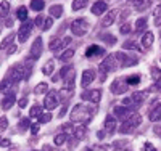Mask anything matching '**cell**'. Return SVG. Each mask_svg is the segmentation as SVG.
I'll use <instances>...</instances> for the list:
<instances>
[{
    "instance_id": "cell-14",
    "label": "cell",
    "mask_w": 161,
    "mask_h": 151,
    "mask_svg": "<svg viewBox=\"0 0 161 151\" xmlns=\"http://www.w3.org/2000/svg\"><path fill=\"white\" fill-rule=\"evenodd\" d=\"M129 98H130V103H134V105H140V103L145 101L147 93H145V92H134Z\"/></svg>"
},
{
    "instance_id": "cell-24",
    "label": "cell",
    "mask_w": 161,
    "mask_h": 151,
    "mask_svg": "<svg viewBox=\"0 0 161 151\" xmlns=\"http://www.w3.org/2000/svg\"><path fill=\"white\" fill-rule=\"evenodd\" d=\"M40 114H42V106H40V105H34L31 108V111H29V117H37Z\"/></svg>"
},
{
    "instance_id": "cell-40",
    "label": "cell",
    "mask_w": 161,
    "mask_h": 151,
    "mask_svg": "<svg viewBox=\"0 0 161 151\" xmlns=\"http://www.w3.org/2000/svg\"><path fill=\"white\" fill-rule=\"evenodd\" d=\"M155 15H156V21H155V23H156V26H159V24H161V7L156 8Z\"/></svg>"
},
{
    "instance_id": "cell-50",
    "label": "cell",
    "mask_w": 161,
    "mask_h": 151,
    "mask_svg": "<svg viewBox=\"0 0 161 151\" xmlns=\"http://www.w3.org/2000/svg\"><path fill=\"white\" fill-rule=\"evenodd\" d=\"M42 151H55V149H52V146H48V145H45V146L42 148Z\"/></svg>"
},
{
    "instance_id": "cell-42",
    "label": "cell",
    "mask_w": 161,
    "mask_h": 151,
    "mask_svg": "<svg viewBox=\"0 0 161 151\" xmlns=\"http://www.w3.org/2000/svg\"><path fill=\"white\" fill-rule=\"evenodd\" d=\"M29 126V119H24V121H21V124H19V129L21 130H26V127Z\"/></svg>"
},
{
    "instance_id": "cell-38",
    "label": "cell",
    "mask_w": 161,
    "mask_h": 151,
    "mask_svg": "<svg viewBox=\"0 0 161 151\" xmlns=\"http://www.w3.org/2000/svg\"><path fill=\"white\" fill-rule=\"evenodd\" d=\"M124 48H129V50H136V51H139L140 48L136 45V44H134V42H126L124 44Z\"/></svg>"
},
{
    "instance_id": "cell-8",
    "label": "cell",
    "mask_w": 161,
    "mask_h": 151,
    "mask_svg": "<svg viewBox=\"0 0 161 151\" xmlns=\"http://www.w3.org/2000/svg\"><path fill=\"white\" fill-rule=\"evenodd\" d=\"M16 101V97H15V92H10V93H7L5 97H3V100H2V109L3 111H8V109L13 106V103Z\"/></svg>"
},
{
    "instance_id": "cell-22",
    "label": "cell",
    "mask_w": 161,
    "mask_h": 151,
    "mask_svg": "<svg viewBox=\"0 0 161 151\" xmlns=\"http://www.w3.org/2000/svg\"><path fill=\"white\" fill-rule=\"evenodd\" d=\"M10 11V3L8 2H2L0 3V18H7Z\"/></svg>"
},
{
    "instance_id": "cell-51",
    "label": "cell",
    "mask_w": 161,
    "mask_h": 151,
    "mask_svg": "<svg viewBox=\"0 0 161 151\" xmlns=\"http://www.w3.org/2000/svg\"><path fill=\"white\" fill-rule=\"evenodd\" d=\"M155 133H156V135H161V126H159V127H158V126L155 127Z\"/></svg>"
},
{
    "instance_id": "cell-11",
    "label": "cell",
    "mask_w": 161,
    "mask_h": 151,
    "mask_svg": "<svg viewBox=\"0 0 161 151\" xmlns=\"http://www.w3.org/2000/svg\"><path fill=\"white\" fill-rule=\"evenodd\" d=\"M95 79V71H92V69H86L82 73V79H80V85L82 87H87L90 82Z\"/></svg>"
},
{
    "instance_id": "cell-41",
    "label": "cell",
    "mask_w": 161,
    "mask_h": 151,
    "mask_svg": "<svg viewBox=\"0 0 161 151\" xmlns=\"http://www.w3.org/2000/svg\"><path fill=\"white\" fill-rule=\"evenodd\" d=\"M150 90H152V92H158V90H161V79H158V80H156V84H155V85H152V87H150Z\"/></svg>"
},
{
    "instance_id": "cell-30",
    "label": "cell",
    "mask_w": 161,
    "mask_h": 151,
    "mask_svg": "<svg viewBox=\"0 0 161 151\" xmlns=\"http://www.w3.org/2000/svg\"><path fill=\"white\" fill-rule=\"evenodd\" d=\"M53 67H55V64H53V61L50 60V61H47V64L44 66L42 73H44L45 76H50V74H52V71H53Z\"/></svg>"
},
{
    "instance_id": "cell-13",
    "label": "cell",
    "mask_w": 161,
    "mask_h": 151,
    "mask_svg": "<svg viewBox=\"0 0 161 151\" xmlns=\"http://www.w3.org/2000/svg\"><path fill=\"white\" fill-rule=\"evenodd\" d=\"M127 82H119V80H114L113 85H111V92L113 93H124L127 90Z\"/></svg>"
},
{
    "instance_id": "cell-21",
    "label": "cell",
    "mask_w": 161,
    "mask_h": 151,
    "mask_svg": "<svg viewBox=\"0 0 161 151\" xmlns=\"http://www.w3.org/2000/svg\"><path fill=\"white\" fill-rule=\"evenodd\" d=\"M61 13H63V7H61V5H53V7H50V15H52V16L60 18Z\"/></svg>"
},
{
    "instance_id": "cell-2",
    "label": "cell",
    "mask_w": 161,
    "mask_h": 151,
    "mask_svg": "<svg viewBox=\"0 0 161 151\" xmlns=\"http://www.w3.org/2000/svg\"><path fill=\"white\" fill-rule=\"evenodd\" d=\"M118 67V63H116V57L110 55L108 58H105L103 63L100 64V80H105V76L108 74L110 71H114Z\"/></svg>"
},
{
    "instance_id": "cell-29",
    "label": "cell",
    "mask_w": 161,
    "mask_h": 151,
    "mask_svg": "<svg viewBox=\"0 0 161 151\" xmlns=\"http://www.w3.org/2000/svg\"><path fill=\"white\" fill-rule=\"evenodd\" d=\"M87 2L89 0H74L73 2V10H80V8L87 7Z\"/></svg>"
},
{
    "instance_id": "cell-45",
    "label": "cell",
    "mask_w": 161,
    "mask_h": 151,
    "mask_svg": "<svg viewBox=\"0 0 161 151\" xmlns=\"http://www.w3.org/2000/svg\"><path fill=\"white\" fill-rule=\"evenodd\" d=\"M18 105H19V108H26V105H28V98H21Z\"/></svg>"
},
{
    "instance_id": "cell-15",
    "label": "cell",
    "mask_w": 161,
    "mask_h": 151,
    "mask_svg": "<svg viewBox=\"0 0 161 151\" xmlns=\"http://www.w3.org/2000/svg\"><path fill=\"white\" fill-rule=\"evenodd\" d=\"M105 10H106V2H103V0H98V2H95L93 7H92V13L97 15V16H100L102 13H105Z\"/></svg>"
},
{
    "instance_id": "cell-48",
    "label": "cell",
    "mask_w": 161,
    "mask_h": 151,
    "mask_svg": "<svg viewBox=\"0 0 161 151\" xmlns=\"http://www.w3.org/2000/svg\"><path fill=\"white\" fill-rule=\"evenodd\" d=\"M31 132L36 135V133L39 132V124H34V126H31Z\"/></svg>"
},
{
    "instance_id": "cell-46",
    "label": "cell",
    "mask_w": 161,
    "mask_h": 151,
    "mask_svg": "<svg viewBox=\"0 0 161 151\" xmlns=\"http://www.w3.org/2000/svg\"><path fill=\"white\" fill-rule=\"evenodd\" d=\"M36 24L42 27V24H44V18H42V16H37V18H36Z\"/></svg>"
},
{
    "instance_id": "cell-37",
    "label": "cell",
    "mask_w": 161,
    "mask_h": 151,
    "mask_svg": "<svg viewBox=\"0 0 161 151\" xmlns=\"http://www.w3.org/2000/svg\"><path fill=\"white\" fill-rule=\"evenodd\" d=\"M52 24H53V19H52V18H47V19L44 21V26H42V29H44V31H48L50 27H52Z\"/></svg>"
},
{
    "instance_id": "cell-4",
    "label": "cell",
    "mask_w": 161,
    "mask_h": 151,
    "mask_svg": "<svg viewBox=\"0 0 161 151\" xmlns=\"http://www.w3.org/2000/svg\"><path fill=\"white\" fill-rule=\"evenodd\" d=\"M71 31H73L74 35L80 37V35H84L89 31V24H87L86 19H76V21L71 23Z\"/></svg>"
},
{
    "instance_id": "cell-39",
    "label": "cell",
    "mask_w": 161,
    "mask_h": 151,
    "mask_svg": "<svg viewBox=\"0 0 161 151\" xmlns=\"http://www.w3.org/2000/svg\"><path fill=\"white\" fill-rule=\"evenodd\" d=\"M50 119H52V114L50 113H45V114H40V122H50Z\"/></svg>"
},
{
    "instance_id": "cell-1",
    "label": "cell",
    "mask_w": 161,
    "mask_h": 151,
    "mask_svg": "<svg viewBox=\"0 0 161 151\" xmlns=\"http://www.w3.org/2000/svg\"><path fill=\"white\" fill-rule=\"evenodd\" d=\"M93 113H95V109L87 108L86 105H77V106H74L73 113H71V121H74V122H82V124H87V122L92 119Z\"/></svg>"
},
{
    "instance_id": "cell-3",
    "label": "cell",
    "mask_w": 161,
    "mask_h": 151,
    "mask_svg": "<svg viewBox=\"0 0 161 151\" xmlns=\"http://www.w3.org/2000/svg\"><path fill=\"white\" fill-rule=\"evenodd\" d=\"M58 103H60V95H58V92L52 90V92L47 93V97H45L44 108L48 109V111H52V109H55V108L58 106Z\"/></svg>"
},
{
    "instance_id": "cell-25",
    "label": "cell",
    "mask_w": 161,
    "mask_h": 151,
    "mask_svg": "<svg viewBox=\"0 0 161 151\" xmlns=\"http://www.w3.org/2000/svg\"><path fill=\"white\" fill-rule=\"evenodd\" d=\"M134 129H136L134 126L127 124V122H123V124H121V127H119V132H121V133H132Z\"/></svg>"
},
{
    "instance_id": "cell-5",
    "label": "cell",
    "mask_w": 161,
    "mask_h": 151,
    "mask_svg": "<svg viewBox=\"0 0 161 151\" xmlns=\"http://www.w3.org/2000/svg\"><path fill=\"white\" fill-rule=\"evenodd\" d=\"M32 27H34V23L32 21H24V24L18 29V39L19 42H26L29 39L31 32H32Z\"/></svg>"
},
{
    "instance_id": "cell-16",
    "label": "cell",
    "mask_w": 161,
    "mask_h": 151,
    "mask_svg": "<svg viewBox=\"0 0 161 151\" xmlns=\"http://www.w3.org/2000/svg\"><path fill=\"white\" fill-rule=\"evenodd\" d=\"M13 85H15V82H13L10 77H7L2 84H0V92H2L3 95H7V93H10V92H13Z\"/></svg>"
},
{
    "instance_id": "cell-7",
    "label": "cell",
    "mask_w": 161,
    "mask_h": 151,
    "mask_svg": "<svg viewBox=\"0 0 161 151\" xmlns=\"http://www.w3.org/2000/svg\"><path fill=\"white\" fill-rule=\"evenodd\" d=\"M100 98H102V92L100 90H90V92H84L80 95V100H90L92 103H100Z\"/></svg>"
},
{
    "instance_id": "cell-31",
    "label": "cell",
    "mask_w": 161,
    "mask_h": 151,
    "mask_svg": "<svg viewBox=\"0 0 161 151\" xmlns=\"http://www.w3.org/2000/svg\"><path fill=\"white\" fill-rule=\"evenodd\" d=\"M66 138H68V135H66V133H58V135H55V145L61 146V145L66 142Z\"/></svg>"
},
{
    "instance_id": "cell-35",
    "label": "cell",
    "mask_w": 161,
    "mask_h": 151,
    "mask_svg": "<svg viewBox=\"0 0 161 151\" xmlns=\"http://www.w3.org/2000/svg\"><path fill=\"white\" fill-rule=\"evenodd\" d=\"M145 24H147V19H145V18H140V19L136 23V29H137V31H142Z\"/></svg>"
},
{
    "instance_id": "cell-18",
    "label": "cell",
    "mask_w": 161,
    "mask_h": 151,
    "mask_svg": "<svg viewBox=\"0 0 161 151\" xmlns=\"http://www.w3.org/2000/svg\"><path fill=\"white\" fill-rule=\"evenodd\" d=\"M152 122H156V121H159L161 119V105H158V108H155L153 111L150 113V117H148Z\"/></svg>"
},
{
    "instance_id": "cell-27",
    "label": "cell",
    "mask_w": 161,
    "mask_h": 151,
    "mask_svg": "<svg viewBox=\"0 0 161 151\" xmlns=\"http://www.w3.org/2000/svg\"><path fill=\"white\" fill-rule=\"evenodd\" d=\"M73 57H74V50L69 48V50H64V51L60 55V60H61V61H68V60H71Z\"/></svg>"
},
{
    "instance_id": "cell-10",
    "label": "cell",
    "mask_w": 161,
    "mask_h": 151,
    "mask_svg": "<svg viewBox=\"0 0 161 151\" xmlns=\"http://www.w3.org/2000/svg\"><path fill=\"white\" fill-rule=\"evenodd\" d=\"M132 111H130V109L127 108V106H116L114 108V116L116 117H119V119H123V121H126L127 117H129V114H130Z\"/></svg>"
},
{
    "instance_id": "cell-44",
    "label": "cell",
    "mask_w": 161,
    "mask_h": 151,
    "mask_svg": "<svg viewBox=\"0 0 161 151\" xmlns=\"http://www.w3.org/2000/svg\"><path fill=\"white\" fill-rule=\"evenodd\" d=\"M0 146H11V142H10L8 138H5V140H0Z\"/></svg>"
},
{
    "instance_id": "cell-9",
    "label": "cell",
    "mask_w": 161,
    "mask_h": 151,
    "mask_svg": "<svg viewBox=\"0 0 161 151\" xmlns=\"http://www.w3.org/2000/svg\"><path fill=\"white\" fill-rule=\"evenodd\" d=\"M116 129H118L116 116H106V119H105V130L108 132V133H113Z\"/></svg>"
},
{
    "instance_id": "cell-23",
    "label": "cell",
    "mask_w": 161,
    "mask_h": 151,
    "mask_svg": "<svg viewBox=\"0 0 161 151\" xmlns=\"http://www.w3.org/2000/svg\"><path fill=\"white\" fill-rule=\"evenodd\" d=\"M114 18H116V11H110L108 13V16H105V19L102 21V24L106 27V26H111V23L114 21Z\"/></svg>"
},
{
    "instance_id": "cell-47",
    "label": "cell",
    "mask_w": 161,
    "mask_h": 151,
    "mask_svg": "<svg viewBox=\"0 0 161 151\" xmlns=\"http://www.w3.org/2000/svg\"><path fill=\"white\" fill-rule=\"evenodd\" d=\"M129 31H130V27H129V26H127V24H124V26H123V27H121V32H123V34H127V32H129Z\"/></svg>"
},
{
    "instance_id": "cell-28",
    "label": "cell",
    "mask_w": 161,
    "mask_h": 151,
    "mask_svg": "<svg viewBox=\"0 0 161 151\" xmlns=\"http://www.w3.org/2000/svg\"><path fill=\"white\" fill-rule=\"evenodd\" d=\"M13 39H15V34H10V35H7L5 37V40H2V44H0V50H5L11 42H13Z\"/></svg>"
},
{
    "instance_id": "cell-12",
    "label": "cell",
    "mask_w": 161,
    "mask_h": 151,
    "mask_svg": "<svg viewBox=\"0 0 161 151\" xmlns=\"http://www.w3.org/2000/svg\"><path fill=\"white\" fill-rule=\"evenodd\" d=\"M105 53V48H102V47H98V45H90L87 50H86V57L87 58H95V57H98V55H103Z\"/></svg>"
},
{
    "instance_id": "cell-20",
    "label": "cell",
    "mask_w": 161,
    "mask_h": 151,
    "mask_svg": "<svg viewBox=\"0 0 161 151\" xmlns=\"http://www.w3.org/2000/svg\"><path fill=\"white\" fill-rule=\"evenodd\" d=\"M152 44H153V34H152V32H147V34L142 37V45H143L145 48H148Z\"/></svg>"
},
{
    "instance_id": "cell-43",
    "label": "cell",
    "mask_w": 161,
    "mask_h": 151,
    "mask_svg": "<svg viewBox=\"0 0 161 151\" xmlns=\"http://www.w3.org/2000/svg\"><path fill=\"white\" fill-rule=\"evenodd\" d=\"M143 151H156V148H155L152 143H145V146H143Z\"/></svg>"
},
{
    "instance_id": "cell-17",
    "label": "cell",
    "mask_w": 161,
    "mask_h": 151,
    "mask_svg": "<svg viewBox=\"0 0 161 151\" xmlns=\"http://www.w3.org/2000/svg\"><path fill=\"white\" fill-rule=\"evenodd\" d=\"M16 18L19 21H28V8L26 7H19L16 11Z\"/></svg>"
},
{
    "instance_id": "cell-33",
    "label": "cell",
    "mask_w": 161,
    "mask_h": 151,
    "mask_svg": "<svg viewBox=\"0 0 161 151\" xmlns=\"http://www.w3.org/2000/svg\"><path fill=\"white\" fill-rule=\"evenodd\" d=\"M47 90H48V85L45 84V82H42V84H39V85L36 87V90H34V92L39 95V93H45Z\"/></svg>"
},
{
    "instance_id": "cell-19",
    "label": "cell",
    "mask_w": 161,
    "mask_h": 151,
    "mask_svg": "<svg viewBox=\"0 0 161 151\" xmlns=\"http://www.w3.org/2000/svg\"><path fill=\"white\" fill-rule=\"evenodd\" d=\"M86 126H79V127H76L74 129V138L76 140H80V138H84L86 137Z\"/></svg>"
},
{
    "instance_id": "cell-6",
    "label": "cell",
    "mask_w": 161,
    "mask_h": 151,
    "mask_svg": "<svg viewBox=\"0 0 161 151\" xmlns=\"http://www.w3.org/2000/svg\"><path fill=\"white\" fill-rule=\"evenodd\" d=\"M42 48H44V44H42V37H37L32 45H31V50H29V55H31V58L36 61L40 58V55H42Z\"/></svg>"
},
{
    "instance_id": "cell-36",
    "label": "cell",
    "mask_w": 161,
    "mask_h": 151,
    "mask_svg": "<svg viewBox=\"0 0 161 151\" xmlns=\"http://www.w3.org/2000/svg\"><path fill=\"white\" fill-rule=\"evenodd\" d=\"M152 76H153L155 80L161 79V69H158V67H152Z\"/></svg>"
},
{
    "instance_id": "cell-52",
    "label": "cell",
    "mask_w": 161,
    "mask_h": 151,
    "mask_svg": "<svg viewBox=\"0 0 161 151\" xmlns=\"http://www.w3.org/2000/svg\"><path fill=\"white\" fill-rule=\"evenodd\" d=\"M0 140H2V138H0Z\"/></svg>"
},
{
    "instance_id": "cell-32",
    "label": "cell",
    "mask_w": 161,
    "mask_h": 151,
    "mask_svg": "<svg viewBox=\"0 0 161 151\" xmlns=\"http://www.w3.org/2000/svg\"><path fill=\"white\" fill-rule=\"evenodd\" d=\"M126 82H127V85H137L140 82V76H129Z\"/></svg>"
},
{
    "instance_id": "cell-49",
    "label": "cell",
    "mask_w": 161,
    "mask_h": 151,
    "mask_svg": "<svg viewBox=\"0 0 161 151\" xmlns=\"http://www.w3.org/2000/svg\"><path fill=\"white\" fill-rule=\"evenodd\" d=\"M15 50H16V47H15V45H11V47L8 48V51H7V53H8V55H11V53H15Z\"/></svg>"
},
{
    "instance_id": "cell-34",
    "label": "cell",
    "mask_w": 161,
    "mask_h": 151,
    "mask_svg": "<svg viewBox=\"0 0 161 151\" xmlns=\"http://www.w3.org/2000/svg\"><path fill=\"white\" fill-rule=\"evenodd\" d=\"M8 129V119L3 116V117H0V130H7Z\"/></svg>"
},
{
    "instance_id": "cell-26",
    "label": "cell",
    "mask_w": 161,
    "mask_h": 151,
    "mask_svg": "<svg viewBox=\"0 0 161 151\" xmlns=\"http://www.w3.org/2000/svg\"><path fill=\"white\" fill-rule=\"evenodd\" d=\"M31 8L34 11H42L44 10V0H32V2H31Z\"/></svg>"
}]
</instances>
